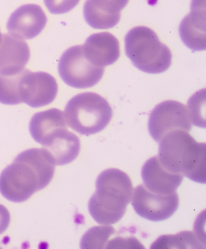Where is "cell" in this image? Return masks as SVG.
I'll return each mask as SVG.
<instances>
[{"label": "cell", "instance_id": "1", "mask_svg": "<svg viewBox=\"0 0 206 249\" xmlns=\"http://www.w3.org/2000/svg\"><path fill=\"white\" fill-rule=\"evenodd\" d=\"M54 173L55 165L45 148L24 151L0 174V193L11 202H25L51 182Z\"/></svg>", "mask_w": 206, "mask_h": 249}, {"label": "cell", "instance_id": "2", "mask_svg": "<svg viewBox=\"0 0 206 249\" xmlns=\"http://www.w3.org/2000/svg\"><path fill=\"white\" fill-rule=\"evenodd\" d=\"M162 165L198 183L206 182V143L197 142L187 131L175 130L159 141Z\"/></svg>", "mask_w": 206, "mask_h": 249}, {"label": "cell", "instance_id": "3", "mask_svg": "<svg viewBox=\"0 0 206 249\" xmlns=\"http://www.w3.org/2000/svg\"><path fill=\"white\" fill-rule=\"evenodd\" d=\"M133 191L131 178L125 172L105 169L97 178L96 191L88 205L89 214L102 225L118 223L124 216Z\"/></svg>", "mask_w": 206, "mask_h": 249}, {"label": "cell", "instance_id": "4", "mask_svg": "<svg viewBox=\"0 0 206 249\" xmlns=\"http://www.w3.org/2000/svg\"><path fill=\"white\" fill-rule=\"evenodd\" d=\"M125 50L134 66L145 73H164L171 66L172 55L169 48L148 27H136L129 31L125 37Z\"/></svg>", "mask_w": 206, "mask_h": 249}, {"label": "cell", "instance_id": "5", "mask_svg": "<svg viewBox=\"0 0 206 249\" xmlns=\"http://www.w3.org/2000/svg\"><path fill=\"white\" fill-rule=\"evenodd\" d=\"M69 127L84 136L102 132L112 119L113 110L101 95L86 92L77 94L69 101L65 109Z\"/></svg>", "mask_w": 206, "mask_h": 249}, {"label": "cell", "instance_id": "6", "mask_svg": "<svg viewBox=\"0 0 206 249\" xmlns=\"http://www.w3.org/2000/svg\"><path fill=\"white\" fill-rule=\"evenodd\" d=\"M59 75L69 86L86 89L99 83L104 68L94 66L85 56L82 45H76L65 51L58 63Z\"/></svg>", "mask_w": 206, "mask_h": 249}, {"label": "cell", "instance_id": "7", "mask_svg": "<svg viewBox=\"0 0 206 249\" xmlns=\"http://www.w3.org/2000/svg\"><path fill=\"white\" fill-rule=\"evenodd\" d=\"M191 129L192 119L188 107L174 100H167L158 104L151 112L148 120L149 133L158 143L172 131L190 132Z\"/></svg>", "mask_w": 206, "mask_h": 249}, {"label": "cell", "instance_id": "8", "mask_svg": "<svg viewBox=\"0 0 206 249\" xmlns=\"http://www.w3.org/2000/svg\"><path fill=\"white\" fill-rule=\"evenodd\" d=\"M180 199L176 192L164 195L153 193L139 185L133 191L131 204L135 212L150 221H164L171 218L178 209Z\"/></svg>", "mask_w": 206, "mask_h": 249}, {"label": "cell", "instance_id": "9", "mask_svg": "<svg viewBox=\"0 0 206 249\" xmlns=\"http://www.w3.org/2000/svg\"><path fill=\"white\" fill-rule=\"evenodd\" d=\"M58 85L53 76L45 72H31L24 69L19 79L21 103L37 108L52 104L56 99Z\"/></svg>", "mask_w": 206, "mask_h": 249}, {"label": "cell", "instance_id": "10", "mask_svg": "<svg viewBox=\"0 0 206 249\" xmlns=\"http://www.w3.org/2000/svg\"><path fill=\"white\" fill-rule=\"evenodd\" d=\"M46 24L47 17L39 5L26 4L11 15L7 28L15 37L31 40L42 32Z\"/></svg>", "mask_w": 206, "mask_h": 249}, {"label": "cell", "instance_id": "11", "mask_svg": "<svg viewBox=\"0 0 206 249\" xmlns=\"http://www.w3.org/2000/svg\"><path fill=\"white\" fill-rule=\"evenodd\" d=\"M141 176L143 186L148 191L164 195L175 193L184 179L182 174L170 171L162 165L158 156L146 161L142 168Z\"/></svg>", "mask_w": 206, "mask_h": 249}, {"label": "cell", "instance_id": "12", "mask_svg": "<svg viewBox=\"0 0 206 249\" xmlns=\"http://www.w3.org/2000/svg\"><path fill=\"white\" fill-rule=\"evenodd\" d=\"M179 32L181 40L187 47L193 51L206 50L205 0H192L191 12L180 23Z\"/></svg>", "mask_w": 206, "mask_h": 249}, {"label": "cell", "instance_id": "13", "mask_svg": "<svg viewBox=\"0 0 206 249\" xmlns=\"http://www.w3.org/2000/svg\"><path fill=\"white\" fill-rule=\"evenodd\" d=\"M129 0H86L83 8L85 19L95 29H109L116 26L121 11Z\"/></svg>", "mask_w": 206, "mask_h": 249}, {"label": "cell", "instance_id": "14", "mask_svg": "<svg viewBox=\"0 0 206 249\" xmlns=\"http://www.w3.org/2000/svg\"><path fill=\"white\" fill-rule=\"evenodd\" d=\"M86 57L94 66L105 67L118 61L120 56V42L110 33L89 36L82 45Z\"/></svg>", "mask_w": 206, "mask_h": 249}, {"label": "cell", "instance_id": "15", "mask_svg": "<svg viewBox=\"0 0 206 249\" xmlns=\"http://www.w3.org/2000/svg\"><path fill=\"white\" fill-rule=\"evenodd\" d=\"M30 58L28 44L11 34L0 40V75H15L24 70Z\"/></svg>", "mask_w": 206, "mask_h": 249}, {"label": "cell", "instance_id": "16", "mask_svg": "<svg viewBox=\"0 0 206 249\" xmlns=\"http://www.w3.org/2000/svg\"><path fill=\"white\" fill-rule=\"evenodd\" d=\"M55 165H65L77 158L81 149L79 137L67 128L59 130L43 146Z\"/></svg>", "mask_w": 206, "mask_h": 249}, {"label": "cell", "instance_id": "17", "mask_svg": "<svg viewBox=\"0 0 206 249\" xmlns=\"http://www.w3.org/2000/svg\"><path fill=\"white\" fill-rule=\"evenodd\" d=\"M67 127L65 113L52 108L33 115L29 124V131L35 142L45 146L56 132Z\"/></svg>", "mask_w": 206, "mask_h": 249}, {"label": "cell", "instance_id": "18", "mask_svg": "<svg viewBox=\"0 0 206 249\" xmlns=\"http://www.w3.org/2000/svg\"><path fill=\"white\" fill-rule=\"evenodd\" d=\"M192 231H182L176 235H162L153 243L152 249H204Z\"/></svg>", "mask_w": 206, "mask_h": 249}, {"label": "cell", "instance_id": "19", "mask_svg": "<svg viewBox=\"0 0 206 249\" xmlns=\"http://www.w3.org/2000/svg\"><path fill=\"white\" fill-rule=\"evenodd\" d=\"M116 233L112 226L103 225L94 227L87 231L81 240V248L83 249H105L108 240Z\"/></svg>", "mask_w": 206, "mask_h": 249}, {"label": "cell", "instance_id": "20", "mask_svg": "<svg viewBox=\"0 0 206 249\" xmlns=\"http://www.w3.org/2000/svg\"><path fill=\"white\" fill-rule=\"evenodd\" d=\"M24 70L15 75H0V104L17 105L21 104L19 95V79Z\"/></svg>", "mask_w": 206, "mask_h": 249}, {"label": "cell", "instance_id": "21", "mask_svg": "<svg viewBox=\"0 0 206 249\" xmlns=\"http://www.w3.org/2000/svg\"><path fill=\"white\" fill-rule=\"evenodd\" d=\"M48 10L52 14H65L70 12L80 0H44Z\"/></svg>", "mask_w": 206, "mask_h": 249}, {"label": "cell", "instance_id": "22", "mask_svg": "<svg viewBox=\"0 0 206 249\" xmlns=\"http://www.w3.org/2000/svg\"><path fill=\"white\" fill-rule=\"evenodd\" d=\"M105 249H144L145 247L135 237H117L107 242Z\"/></svg>", "mask_w": 206, "mask_h": 249}, {"label": "cell", "instance_id": "23", "mask_svg": "<svg viewBox=\"0 0 206 249\" xmlns=\"http://www.w3.org/2000/svg\"><path fill=\"white\" fill-rule=\"evenodd\" d=\"M10 219L11 216L8 210L4 206L0 204V235L7 230L9 226Z\"/></svg>", "mask_w": 206, "mask_h": 249}, {"label": "cell", "instance_id": "24", "mask_svg": "<svg viewBox=\"0 0 206 249\" xmlns=\"http://www.w3.org/2000/svg\"><path fill=\"white\" fill-rule=\"evenodd\" d=\"M1 37H2V34H1V32H0V40H1Z\"/></svg>", "mask_w": 206, "mask_h": 249}]
</instances>
